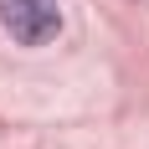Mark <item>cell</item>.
Here are the masks:
<instances>
[{"label":"cell","mask_w":149,"mask_h":149,"mask_svg":"<svg viewBox=\"0 0 149 149\" xmlns=\"http://www.w3.org/2000/svg\"><path fill=\"white\" fill-rule=\"evenodd\" d=\"M0 26L21 46H41L62 31V10L57 0H0Z\"/></svg>","instance_id":"obj_1"}]
</instances>
